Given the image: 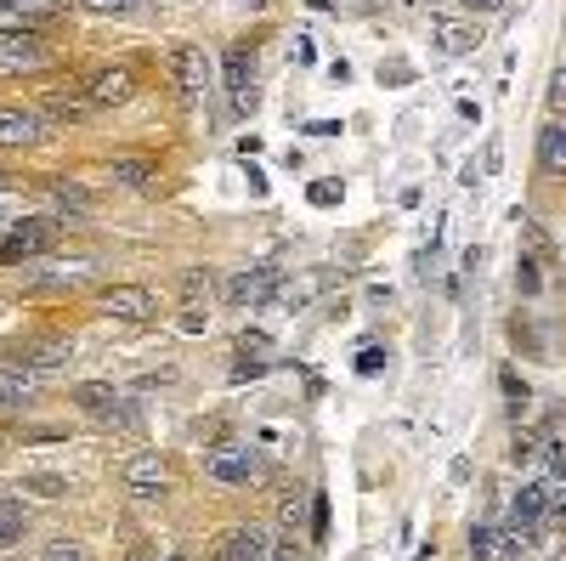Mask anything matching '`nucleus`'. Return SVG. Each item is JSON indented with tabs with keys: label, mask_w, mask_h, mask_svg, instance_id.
<instances>
[{
	"label": "nucleus",
	"mask_w": 566,
	"mask_h": 561,
	"mask_svg": "<svg viewBox=\"0 0 566 561\" xmlns=\"http://www.w3.org/2000/svg\"><path fill=\"white\" fill-rule=\"evenodd\" d=\"M205 477L221 482V488H261L272 477V459L239 437H221V443H205Z\"/></svg>",
	"instance_id": "nucleus-1"
},
{
	"label": "nucleus",
	"mask_w": 566,
	"mask_h": 561,
	"mask_svg": "<svg viewBox=\"0 0 566 561\" xmlns=\"http://www.w3.org/2000/svg\"><path fill=\"white\" fill-rule=\"evenodd\" d=\"M63 239V221L57 216H23L0 232V267H29L40 256H52Z\"/></svg>",
	"instance_id": "nucleus-2"
},
{
	"label": "nucleus",
	"mask_w": 566,
	"mask_h": 561,
	"mask_svg": "<svg viewBox=\"0 0 566 561\" xmlns=\"http://www.w3.org/2000/svg\"><path fill=\"white\" fill-rule=\"evenodd\" d=\"M119 488H125L130 499L159 505V499H170V494H176V465H170L165 454H154V448H142V454L119 459Z\"/></svg>",
	"instance_id": "nucleus-3"
},
{
	"label": "nucleus",
	"mask_w": 566,
	"mask_h": 561,
	"mask_svg": "<svg viewBox=\"0 0 566 561\" xmlns=\"http://www.w3.org/2000/svg\"><path fill=\"white\" fill-rule=\"evenodd\" d=\"M170 80H176L181 108H205L210 91H216V58L205 52V45H176L170 52Z\"/></svg>",
	"instance_id": "nucleus-4"
},
{
	"label": "nucleus",
	"mask_w": 566,
	"mask_h": 561,
	"mask_svg": "<svg viewBox=\"0 0 566 561\" xmlns=\"http://www.w3.org/2000/svg\"><path fill=\"white\" fill-rule=\"evenodd\" d=\"M52 40L40 29H0V80H23V74H40L52 69Z\"/></svg>",
	"instance_id": "nucleus-5"
},
{
	"label": "nucleus",
	"mask_w": 566,
	"mask_h": 561,
	"mask_svg": "<svg viewBox=\"0 0 566 561\" xmlns=\"http://www.w3.org/2000/svg\"><path fill=\"white\" fill-rule=\"evenodd\" d=\"M221 301H227L232 312H261V307L283 301V272H277V267L227 272V278H221Z\"/></svg>",
	"instance_id": "nucleus-6"
},
{
	"label": "nucleus",
	"mask_w": 566,
	"mask_h": 561,
	"mask_svg": "<svg viewBox=\"0 0 566 561\" xmlns=\"http://www.w3.org/2000/svg\"><path fill=\"white\" fill-rule=\"evenodd\" d=\"M136 91H142V69L136 63H103V69L85 74V97H91V108H97V114L130 108Z\"/></svg>",
	"instance_id": "nucleus-7"
},
{
	"label": "nucleus",
	"mask_w": 566,
	"mask_h": 561,
	"mask_svg": "<svg viewBox=\"0 0 566 561\" xmlns=\"http://www.w3.org/2000/svg\"><path fill=\"white\" fill-rule=\"evenodd\" d=\"M69 357H74V335H29V341H18L0 363H12V368H23V374H57V368H69Z\"/></svg>",
	"instance_id": "nucleus-8"
},
{
	"label": "nucleus",
	"mask_w": 566,
	"mask_h": 561,
	"mask_svg": "<svg viewBox=\"0 0 566 561\" xmlns=\"http://www.w3.org/2000/svg\"><path fill=\"white\" fill-rule=\"evenodd\" d=\"M34 114L45 120V125H85L91 114V97H85V74L80 80H63V85H45L40 97H34Z\"/></svg>",
	"instance_id": "nucleus-9"
},
{
	"label": "nucleus",
	"mask_w": 566,
	"mask_h": 561,
	"mask_svg": "<svg viewBox=\"0 0 566 561\" xmlns=\"http://www.w3.org/2000/svg\"><path fill=\"white\" fill-rule=\"evenodd\" d=\"M221 80H227L232 114H255V45H232L221 58Z\"/></svg>",
	"instance_id": "nucleus-10"
},
{
	"label": "nucleus",
	"mask_w": 566,
	"mask_h": 561,
	"mask_svg": "<svg viewBox=\"0 0 566 561\" xmlns=\"http://www.w3.org/2000/svg\"><path fill=\"white\" fill-rule=\"evenodd\" d=\"M431 45H437V58H470L482 45V23L464 18V12H437L431 18Z\"/></svg>",
	"instance_id": "nucleus-11"
},
{
	"label": "nucleus",
	"mask_w": 566,
	"mask_h": 561,
	"mask_svg": "<svg viewBox=\"0 0 566 561\" xmlns=\"http://www.w3.org/2000/svg\"><path fill=\"white\" fill-rule=\"evenodd\" d=\"M97 307L108 318H125V323H154L159 318V301L148 284H103L97 290Z\"/></svg>",
	"instance_id": "nucleus-12"
},
{
	"label": "nucleus",
	"mask_w": 566,
	"mask_h": 561,
	"mask_svg": "<svg viewBox=\"0 0 566 561\" xmlns=\"http://www.w3.org/2000/svg\"><path fill=\"white\" fill-rule=\"evenodd\" d=\"M210 561H272V533L261 522H239L210 544Z\"/></svg>",
	"instance_id": "nucleus-13"
},
{
	"label": "nucleus",
	"mask_w": 566,
	"mask_h": 561,
	"mask_svg": "<svg viewBox=\"0 0 566 561\" xmlns=\"http://www.w3.org/2000/svg\"><path fill=\"white\" fill-rule=\"evenodd\" d=\"M52 125L34 114V103H0V148H40Z\"/></svg>",
	"instance_id": "nucleus-14"
},
{
	"label": "nucleus",
	"mask_w": 566,
	"mask_h": 561,
	"mask_svg": "<svg viewBox=\"0 0 566 561\" xmlns=\"http://www.w3.org/2000/svg\"><path fill=\"white\" fill-rule=\"evenodd\" d=\"M108 181L119 194H148L159 181V159L154 154H130V159H108Z\"/></svg>",
	"instance_id": "nucleus-15"
},
{
	"label": "nucleus",
	"mask_w": 566,
	"mask_h": 561,
	"mask_svg": "<svg viewBox=\"0 0 566 561\" xmlns=\"http://www.w3.org/2000/svg\"><path fill=\"white\" fill-rule=\"evenodd\" d=\"M544 517H549V488H544V482H527V488H515V499H510V528L533 533V528H538Z\"/></svg>",
	"instance_id": "nucleus-16"
},
{
	"label": "nucleus",
	"mask_w": 566,
	"mask_h": 561,
	"mask_svg": "<svg viewBox=\"0 0 566 561\" xmlns=\"http://www.w3.org/2000/svg\"><path fill=\"white\" fill-rule=\"evenodd\" d=\"M69 403H74L85 419H97V426H103V414L119 403V386H114V381H74V386H69Z\"/></svg>",
	"instance_id": "nucleus-17"
},
{
	"label": "nucleus",
	"mask_w": 566,
	"mask_h": 561,
	"mask_svg": "<svg viewBox=\"0 0 566 561\" xmlns=\"http://www.w3.org/2000/svg\"><path fill=\"white\" fill-rule=\"evenodd\" d=\"M538 170L555 176V181H566V120H549L538 131Z\"/></svg>",
	"instance_id": "nucleus-18"
},
{
	"label": "nucleus",
	"mask_w": 566,
	"mask_h": 561,
	"mask_svg": "<svg viewBox=\"0 0 566 561\" xmlns=\"http://www.w3.org/2000/svg\"><path fill=\"white\" fill-rule=\"evenodd\" d=\"M210 295H221V278H216L210 267H187V272L176 278V301H181V307H210Z\"/></svg>",
	"instance_id": "nucleus-19"
},
{
	"label": "nucleus",
	"mask_w": 566,
	"mask_h": 561,
	"mask_svg": "<svg viewBox=\"0 0 566 561\" xmlns=\"http://www.w3.org/2000/svg\"><path fill=\"white\" fill-rule=\"evenodd\" d=\"M29 539V499H0V555Z\"/></svg>",
	"instance_id": "nucleus-20"
},
{
	"label": "nucleus",
	"mask_w": 566,
	"mask_h": 561,
	"mask_svg": "<svg viewBox=\"0 0 566 561\" xmlns=\"http://www.w3.org/2000/svg\"><path fill=\"white\" fill-rule=\"evenodd\" d=\"M45 194H52V205H63L74 216H91V194H85L74 176H52V181H45Z\"/></svg>",
	"instance_id": "nucleus-21"
},
{
	"label": "nucleus",
	"mask_w": 566,
	"mask_h": 561,
	"mask_svg": "<svg viewBox=\"0 0 566 561\" xmlns=\"http://www.w3.org/2000/svg\"><path fill=\"white\" fill-rule=\"evenodd\" d=\"M470 555H476V561H499V528L493 522L470 528Z\"/></svg>",
	"instance_id": "nucleus-22"
},
{
	"label": "nucleus",
	"mask_w": 566,
	"mask_h": 561,
	"mask_svg": "<svg viewBox=\"0 0 566 561\" xmlns=\"http://www.w3.org/2000/svg\"><path fill=\"white\" fill-rule=\"evenodd\" d=\"M306 199H312L317 210H328V205H340V199H346V181H335V176H317V181L306 187Z\"/></svg>",
	"instance_id": "nucleus-23"
},
{
	"label": "nucleus",
	"mask_w": 566,
	"mask_h": 561,
	"mask_svg": "<svg viewBox=\"0 0 566 561\" xmlns=\"http://www.w3.org/2000/svg\"><path fill=\"white\" fill-rule=\"evenodd\" d=\"M103 426H108V432H114V426H119V432L142 426V403H136V397H119V403H114V408L103 414Z\"/></svg>",
	"instance_id": "nucleus-24"
},
{
	"label": "nucleus",
	"mask_w": 566,
	"mask_h": 561,
	"mask_svg": "<svg viewBox=\"0 0 566 561\" xmlns=\"http://www.w3.org/2000/svg\"><path fill=\"white\" fill-rule=\"evenodd\" d=\"M23 494H34V499H63V494H69V482H63V477L34 471V477H23Z\"/></svg>",
	"instance_id": "nucleus-25"
},
{
	"label": "nucleus",
	"mask_w": 566,
	"mask_h": 561,
	"mask_svg": "<svg viewBox=\"0 0 566 561\" xmlns=\"http://www.w3.org/2000/svg\"><path fill=\"white\" fill-rule=\"evenodd\" d=\"M40 561H91V550L80 539H52V544L40 550Z\"/></svg>",
	"instance_id": "nucleus-26"
},
{
	"label": "nucleus",
	"mask_w": 566,
	"mask_h": 561,
	"mask_svg": "<svg viewBox=\"0 0 566 561\" xmlns=\"http://www.w3.org/2000/svg\"><path fill=\"white\" fill-rule=\"evenodd\" d=\"M176 330H181V335H205V330H210V307H181V312H176Z\"/></svg>",
	"instance_id": "nucleus-27"
},
{
	"label": "nucleus",
	"mask_w": 566,
	"mask_h": 561,
	"mask_svg": "<svg viewBox=\"0 0 566 561\" xmlns=\"http://www.w3.org/2000/svg\"><path fill=\"white\" fill-rule=\"evenodd\" d=\"M142 0H80V12H91V18H119V12H136Z\"/></svg>",
	"instance_id": "nucleus-28"
},
{
	"label": "nucleus",
	"mask_w": 566,
	"mask_h": 561,
	"mask_svg": "<svg viewBox=\"0 0 566 561\" xmlns=\"http://www.w3.org/2000/svg\"><path fill=\"white\" fill-rule=\"evenodd\" d=\"M239 357H261V363H266V357H272L266 330H244V335H239Z\"/></svg>",
	"instance_id": "nucleus-29"
},
{
	"label": "nucleus",
	"mask_w": 566,
	"mask_h": 561,
	"mask_svg": "<svg viewBox=\"0 0 566 561\" xmlns=\"http://www.w3.org/2000/svg\"><path fill=\"white\" fill-rule=\"evenodd\" d=\"M261 374H266L261 357H239V363H232V386H250V381H261Z\"/></svg>",
	"instance_id": "nucleus-30"
},
{
	"label": "nucleus",
	"mask_w": 566,
	"mask_h": 561,
	"mask_svg": "<svg viewBox=\"0 0 566 561\" xmlns=\"http://www.w3.org/2000/svg\"><path fill=\"white\" fill-rule=\"evenodd\" d=\"M544 103L555 108V114H566V63L549 74V91H544Z\"/></svg>",
	"instance_id": "nucleus-31"
},
{
	"label": "nucleus",
	"mask_w": 566,
	"mask_h": 561,
	"mask_svg": "<svg viewBox=\"0 0 566 561\" xmlns=\"http://www.w3.org/2000/svg\"><path fill=\"white\" fill-rule=\"evenodd\" d=\"M277 522H283V528H301V522H306L301 494H283V505H277Z\"/></svg>",
	"instance_id": "nucleus-32"
},
{
	"label": "nucleus",
	"mask_w": 566,
	"mask_h": 561,
	"mask_svg": "<svg viewBox=\"0 0 566 561\" xmlns=\"http://www.w3.org/2000/svg\"><path fill=\"white\" fill-rule=\"evenodd\" d=\"M515 284H522V295H538V261H515Z\"/></svg>",
	"instance_id": "nucleus-33"
},
{
	"label": "nucleus",
	"mask_w": 566,
	"mask_h": 561,
	"mask_svg": "<svg viewBox=\"0 0 566 561\" xmlns=\"http://www.w3.org/2000/svg\"><path fill=\"white\" fill-rule=\"evenodd\" d=\"M154 386H176V368H154V374H142L136 392H154Z\"/></svg>",
	"instance_id": "nucleus-34"
},
{
	"label": "nucleus",
	"mask_w": 566,
	"mask_h": 561,
	"mask_svg": "<svg viewBox=\"0 0 566 561\" xmlns=\"http://www.w3.org/2000/svg\"><path fill=\"white\" fill-rule=\"evenodd\" d=\"M504 392H510V408L527 403V381H515V368H504Z\"/></svg>",
	"instance_id": "nucleus-35"
},
{
	"label": "nucleus",
	"mask_w": 566,
	"mask_h": 561,
	"mask_svg": "<svg viewBox=\"0 0 566 561\" xmlns=\"http://www.w3.org/2000/svg\"><path fill=\"white\" fill-rule=\"evenodd\" d=\"M549 522H560V528H566V488H560V494H549Z\"/></svg>",
	"instance_id": "nucleus-36"
},
{
	"label": "nucleus",
	"mask_w": 566,
	"mask_h": 561,
	"mask_svg": "<svg viewBox=\"0 0 566 561\" xmlns=\"http://www.w3.org/2000/svg\"><path fill=\"white\" fill-rule=\"evenodd\" d=\"M380 80H391V85H408V80H413V69H402V63H391V69H380Z\"/></svg>",
	"instance_id": "nucleus-37"
},
{
	"label": "nucleus",
	"mask_w": 566,
	"mask_h": 561,
	"mask_svg": "<svg viewBox=\"0 0 566 561\" xmlns=\"http://www.w3.org/2000/svg\"><path fill=\"white\" fill-rule=\"evenodd\" d=\"M459 7H464V12H499L504 0H459Z\"/></svg>",
	"instance_id": "nucleus-38"
},
{
	"label": "nucleus",
	"mask_w": 566,
	"mask_h": 561,
	"mask_svg": "<svg viewBox=\"0 0 566 561\" xmlns=\"http://www.w3.org/2000/svg\"><path fill=\"white\" fill-rule=\"evenodd\" d=\"M125 561H159V550L154 544H136V550H125Z\"/></svg>",
	"instance_id": "nucleus-39"
},
{
	"label": "nucleus",
	"mask_w": 566,
	"mask_h": 561,
	"mask_svg": "<svg viewBox=\"0 0 566 561\" xmlns=\"http://www.w3.org/2000/svg\"><path fill=\"white\" fill-rule=\"evenodd\" d=\"M29 7V0H0V12H23Z\"/></svg>",
	"instance_id": "nucleus-40"
},
{
	"label": "nucleus",
	"mask_w": 566,
	"mask_h": 561,
	"mask_svg": "<svg viewBox=\"0 0 566 561\" xmlns=\"http://www.w3.org/2000/svg\"><path fill=\"white\" fill-rule=\"evenodd\" d=\"M159 561H193V555H187V550H170V555H159Z\"/></svg>",
	"instance_id": "nucleus-41"
},
{
	"label": "nucleus",
	"mask_w": 566,
	"mask_h": 561,
	"mask_svg": "<svg viewBox=\"0 0 566 561\" xmlns=\"http://www.w3.org/2000/svg\"><path fill=\"white\" fill-rule=\"evenodd\" d=\"M250 7H272V0H250Z\"/></svg>",
	"instance_id": "nucleus-42"
},
{
	"label": "nucleus",
	"mask_w": 566,
	"mask_h": 561,
	"mask_svg": "<svg viewBox=\"0 0 566 561\" xmlns=\"http://www.w3.org/2000/svg\"><path fill=\"white\" fill-rule=\"evenodd\" d=\"M0 454H7V432H0Z\"/></svg>",
	"instance_id": "nucleus-43"
},
{
	"label": "nucleus",
	"mask_w": 566,
	"mask_h": 561,
	"mask_svg": "<svg viewBox=\"0 0 566 561\" xmlns=\"http://www.w3.org/2000/svg\"><path fill=\"white\" fill-rule=\"evenodd\" d=\"M7 181H12V176H7V170H0V187H7Z\"/></svg>",
	"instance_id": "nucleus-44"
},
{
	"label": "nucleus",
	"mask_w": 566,
	"mask_h": 561,
	"mask_svg": "<svg viewBox=\"0 0 566 561\" xmlns=\"http://www.w3.org/2000/svg\"><path fill=\"white\" fill-rule=\"evenodd\" d=\"M549 561H566V550H560V555H549Z\"/></svg>",
	"instance_id": "nucleus-45"
}]
</instances>
